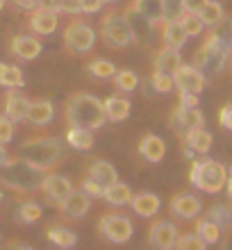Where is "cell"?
I'll return each instance as SVG.
<instances>
[{
    "instance_id": "9c48e42d",
    "label": "cell",
    "mask_w": 232,
    "mask_h": 250,
    "mask_svg": "<svg viewBox=\"0 0 232 250\" xmlns=\"http://www.w3.org/2000/svg\"><path fill=\"white\" fill-rule=\"evenodd\" d=\"M100 232L107 241L112 244H126L127 239L132 237V223L130 218L126 216H116V214H109V216L100 218Z\"/></svg>"
},
{
    "instance_id": "f907efd6",
    "label": "cell",
    "mask_w": 232,
    "mask_h": 250,
    "mask_svg": "<svg viewBox=\"0 0 232 250\" xmlns=\"http://www.w3.org/2000/svg\"><path fill=\"white\" fill-rule=\"evenodd\" d=\"M19 7H25V9H37L39 7V0H14Z\"/></svg>"
},
{
    "instance_id": "6da1fadb",
    "label": "cell",
    "mask_w": 232,
    "mask_h": 250,
    "mask_svg": "<svg viewBox=\"0 0 232 250\" xmlns=\"http://www.w3.org/2000/svg\"><path fill=\"white\" fill-rule=\"evenodd\" d=\"M66 119L71 125L89 127V130H98V127H103L107 123L105 107L91 93H75V96H71L66 105Z\"/></svg>"
},
{
    "instance_id": "74e56055",
    "label": "cell",
    "mask_w": 232,
    "mask_h": 250,
    "mask_svg": "<svg viewBox=\"0 0 232 250\" xmlns=\"http://www.w3.org/2000/svg\"><path fill=\"white\" fill-rule=\"evenodd\" d=\"M207 218H212L214 223H219L221 228H230L232 225V209L230 207H226V205H216V207L210 209Z\"/></svg>"
},
{
    "instance_id": "4316f807",
    "label": "cell",
    "mask_w": 232,
    "mask_h": 250,
    "mask_svg": "<svg viewBox=\"0 0 232 250\" xmlns=\"http://www.w3.org/2000/svg\"><path fill=\"white\" fill-rule=\"evenodd\" d=\"M103 198H105L109 205L114 207H123V205H130V198H132V191L130 187L123 185V182H112V185H107L105 191H103Z\"/></svg>"
},
{
    "instance_id": "8d00e7d4",
    "label": "cell",
    "mask_w": 232,
    "mask_h": 250,
    "mask_svg": "<svg viewBox=\"0 0 232 250\" xmlns=\"http://www.w3.org/2000/svg\"><path fill=\"white\" fill-rule=\"evenodd\" d=\"M89 73H91L93 78L107 80L116 73V66H114L112 62H107V60H93L91 64H89Z\"/></svg>"
},
{
    "instance_id": "ac0fdd59",
    "label": "cell",
    "mask_w": 232,
    "mask_h": 250,
    "mask_svg": "<svg viewBox=\"0 0 232 250\" xmlns=\"http://www.w3.org/2000/svg\"><path fill=\"white\" fill-rule=\"evenodd\" d=\"M60 209L71 218H82L89 211V196L84 191H71L60 203Z\"/></svg>"
},
{
    "instance_id": "603a6c76",
    "label": "cell",
    "mask_w": 232,
    "mask_h": 250,
    "mask_svg": "<svg viewBox=\"0 0 232 250\" xmlns=\"http://www.w3.org/2000/svg\"><path fill=\"white\" fill-rule=\"evenodd\" d=\"M55 116V109H53V103L50 100H34L30 103V109H27V116L25 121H30L32 125H48L53 121Z\"/></svg>"
},
{
    "instance_id": "1f68e13d",
    "label": "cell",
    "mask_w": 232,
    "mask_h": 250,
    "mask_svg": "<svg viewBox=\"0 0 232 250\" xmlns=\"http://www.w3.org/2000/svg\"><path fill=\"white\" fill-rule=\"evenodd\" d=\"M0 84L7 86V89H16V86L23 84V73H21L19 66L2 64V68H0Z\"/></svg>"
},
{
    "instance_id": "484cf974",
    "label": "cell",
    "mask_w": 232,
    "mask_h": 250,
    "mask_svg": "<svg viewBox=\"0 0 232 250\" xmlns=\"http://www.w3.org/2000/svg\"><path fill=\"white\" fill-rule=\"evenodd\" d=\"M89 178H93L98 185L107 187V185H112V182L119 180V173H116V168H114L109 162H105V159H96V162L89 166Z\"/></svg>"
},
{
    "instance_id": "b9f144b4",
    "label": "cell",
    "mask_w": 232,
    "mask_h": 250,
    "mask_svg": "<svg viewBox=\"0 0 232 250\" xmlns=\"http://www.w3.org/2000/svg\"><path fill=\"white\" fill-rule=\"evenodd\" d=\"M14 137V121H9L5 114H0V144H9Z\"/></svg>"
},
{
    "instance_id": "30bf717a",
    "label": "cell",
    "mask_w": 232,
    "mask_h": 250,
    "mask_svg": "<svg viewBox=\"0 0 232 250\" xmlns=\"http://www.w3.org/2000/svg\"><path fill=\"white\" fill-rule=\"evenodd\" d=\"M173 84L178 86V91H187V93H196L200 96L203 86H205V75L189 64H180L173 73Z\"/></svg>"
},
{
    "instance_id": "60d3db41",
    "label": "cell",
    "mask_w": 232,
    "mask_h": 250,
    "mask_svg": "<svg viewBox=\"0 0 232 250\" xmlns=\"http://www.w3.org/2000/svg\"><path fill=\"white\" fill-rule=\"evenodd\" d=\"M19 218L23 223H37L41 218V207L37 203H23L19 207Z\"/></svg>"
},
{
    "instance_id": "f546056e",
    "label": "cell",
    "mask_w": 232,
    "mask_h": 250,
    "mask_svg": "<svg viewBox=\"0 0 232 250\" xmlns=\"http://www.w3.org/2000/svg\"><path fill=\"white\" fill-rule=\"evenodd\" d=\"M196 234H198L207 246L212 244H219L221 241V225L214 223L212 218H205V221H200L198 228H196Z\"/></svg>"
},
{
    "instance_id": "f6af8a7d",
    "label": "cell",
    "mask_w": 232,
    "mask_h": 250,
    "mask_svg": "<svg viewBox=\"0 0 232 250\" xmlns=\"http://www.w3.org/2000/svg\"><path fill=\"white\" fill-rule=\"evenodd\" d=\"M78 5H80V12L93 14V12H100V9H103L105 0H78Z\"/></svg>"
},
{
    "instance_id": "7c38bea8",
    "label": "cell",
    "mask_w": 232,
    "mask_h": 250,
    "mask_svg": "<svg viewBox=\"0 0 232 250\" xmlns=\"http://www.w3.org/2000/svg\"><path fill=\"white\" fill-rule=\"evenodd\" d=\"M175 239H178V228L169 221H157V223L150 225V230H148V241L150 246L159 250H169L175 246Z\"/></svg>"
},
{
    "instance_id": "4dcf8cb0",
    "label": "cell",
    "mask_w": 232,
    "mask_h": 250,
    "mask_svg": "<svg viewBox=\"0 0 232 250\" xmlns=\"http://www.w3.org/2000/svg\"><path fill=\"white\" fill-rule=\"evenodd\" d=\"M198 16L205 27H214L223 19V7H221V2H216V0H207L205 7L198 12Z\"/></svg>"
},
{
    "instance_id": "3957f363",
    "label": "cell",
    "mask_w": 232,
    "mask_h": 250,
    "mask_svg": "<svg viewBox=\"0 0 232 250\" xmlns=\"http://www.w3.org/2000/svg\"><path fill=\"white\" fill-rule=\"evenodd\" d=\"M189 180L196 189L205 193H219L228 182V168L216 159H200V162H193Z\"/></svg>"
},
{
    "instance_id": "9a60e30c",
    "label": "cell",
    "mask_w": 232,
    "mask_h": 250,
    "mask_svg": "<svg viewBox=\"0 0 232 250\" xmlns=\"http://www.w3.org/2000/svg\"><path fill=\"white\" fill-rule=\"evenodd\" d=\"M30 27L32 32L46 37V34H53L57 30V12L53 9H43V7H37L34 14L30 16Z\"/></svg>"
},
{
    "instance_id": "cb8c5ba5",
    "label": "cell",
    "mask_w": 232,
    "mask_h": 250,
    "mask_svg": "<svg viewBox=\"0 0 232 250\" xmlns=\"http://www.w3.org/2000/svg\"><path fill=\"white\" fill-rule=\"evenodd\" d=\"M130 5H132L139 14H144L148 21H153L155 25H162L166 21V12H164L162 0H132Z\"/></svg>"
},
{
    "instance_id": "d4e9b609",
    "label": "cell",
    "mask_w": 232,
    "mask_h": 250,
    "mask_svg": "<svg viewBox=\"0 0 232 250\" xmlns=\"http://www.w3.org/2000/svg\"><path fill=\"white\" fill-rule=\"evenodd\" d=\"M185 144L193 155H205L212 148V134L207 130H203V127H196V130L185 134Z\"/></svg>"
},
{
    "instance_id": "ee69618b",
    "label": "cell",
    "mask_w": 232,
    "mask_h": 250,
    "mask_svg": "<svg viewBox=\"0 0 232 250\" xmlns=\"http://www.w3.org/2000/svg\"><path fill=\"white\" fill-rule=\"evenodd\" d=\"M166 12V19H178L182 14V0H162Z\"/></svg>"
},
{
    "instance_id": "277c9868",
    "label": "cell",
    "mask_w": 232,
    "mask_h": 250,
    "mask_svg": "<svg viewBox=\"0 0 232 250\" xmlns=\"http://www.w3.org/2000/svg\"><path fill=\"white\" fill-rule=\"evenodd\" d=\"M230 48L223 46L214 34H210L205 39V43L200 46V50L193 57V66L198 68L203 75H219L228 64V57H230Z\"/></svg>"
},
{
    "instance_id": "e575fe53",
    "label": "cell",
    "mask_w": 232,
    "mask_h": 250,
    "mask_svg": "<svg viewBox=\"0 0 232 250\" xmlns=\"http://www.w3.org/2000/svg\"><path fill=\"white\" fill-rule=\"evenodd\" d=\"M212 34L223 43V46H228L232 50V19L230 16H223V19L212 27Z\"/></svg>"
},
{
    "instance_id": "ab89813d",
    "label": "cell",
    "mask_w": 232,
    "mask_h": 250,
    "mask_svg": "<svg viewBox=\"0 0 232 250\" xmlns=\"http://www.w3.org/2000/svg\"><path fill=\"white\" fill-rule=\"evenodd\" d=\"M205 246L207 244L198 234H182V237L175 239V248L178 250H203Z\"/></svg>"
},
{
    "instance_id": "e0dca14e",
    "label": "cell",
    "mask_w": 232,
    "mask_h": 250,
    "mask_svg": "<svg viewBox=\"0 0 232 250\" xmlns=\"http://www.w3.org/2000/svg\"><path fill=\"white\" fill-rule=\"evenodd\" d=\"M162 39H164V46L169 48H182L187 43V39H189V34L185 32V27H182V23H180V19H166L164 23H162Z\"/></svg>"
},
{
    "instance_id": "11a10c76",
    "label": "cell",
    "mask_w": 232,
    "mask_h": 250,
    "mask_svg": "<svg viewBox=\"0 0 232 250\" xmlns=\"http://www.w3.org/2000/svg\"><path fill=\"white\" fill-rule=\"evenodd\" d=\"M2 7H5V0H0V9H2Z\"/></svg>"
},
{
    "instance_id": "ba28073f",
    "label": "cell",
    "mask_w": 232,
    "mask_h": 250,
    "mask_svg": "<svg viewBox=\"0 0 232 250\" xmlns=\"http://www.w3.org/2000/svg\"><path fill=\"white\" fill-rule=\"evenodd\" d=\"M123 16L127 21V27H130V34H132V41H137L139 46H153L155 41V23L148 21L144 14H139L132 5H127L123 9Z\"/></svg>"
},
{
    "instance_id": "d6a6232c",
    "label": "cell",
    "mask_w": 232,
    "mask_h": 250,
    "mask_svg": "<svg viewBox=\"0 0 232 250\" xmlns=\"http://www.w3.org/2000/svg\"><path fill=\"white\" fill-rule=\"evenodd\" d=\"M48 239H50L55 246H60V248H71V246H75V241H78V237H75L73 232L68 230V228H62V225L50 228V230H48Z\"/></svg>"
},
{
    "instance_id": "681fc988",
    "label": "cell",
    "mask_w": 232,
    "mask_h": 250,
    "mask_svg": "<svg viewBox=\"0 0 232 250\" xmlns=\"http://www.w3.org/2000/svg\"><path fill=\"white\" fill-rule=\"evenodd\" d=\"M39 7H43V9H53V12H60L62 0H39Z\"/></svg>"
},
{
    "instance_id": "4fadbf2b",
    "label": "cell",
    "mask_w": 232,
    "mask_h": 250,
    "mask_svg": "<svg viewBox=\"0 0 232 250\" xmlns=\"http://www.w3.org/2000/svg\"><path fill=\"white\" fill-rule=\"evenodd\" d=\"M43 193H46V198L50 200V203L60 205L64 198L73 191V185L68 182L64 175H57V173H53V175H43V180H41V187H39Z\"/></svg>"
},
{
    "instance_id": "9f6ffc18",
    "label": "cell",
    "mask_w": 232,
    "mask_h": 250,
    "mask_svg": "<svg viewBox=\"0 0 232 250\" xmlns=\"http://www.w3.org/2000/svg\"><path fill=\"white\" fill-rule=\"evenodd\" d=\"M105 2H114V0H105Z\"/></svg>"
},
{
    "instance_id": "680465c9",
    "label": "cell",
    "mask_w": 232,
    "mask_h": 250,
    "mask_svg": "<svg viewBox=\"0 0 232 250\" xmlns=\"http://www.w3.org/2000/svg\"><path fill=\"white\" fill-rule=\"evenodd\" d=\"M0 68H2V64H0Z\"/></svg>"
},
{
    "instance_id": "8fae6325",
    "label": "cell",
    "mask_w": 232,
    "mask_h": 250,
    "mask_svg": "<svg viewBox=\"0 0 232 250\" xmlns=\"http://www.w3.org/2000/svg\"><path fill=\"white\" fill-rule=\"evenodd\" d=\"M203 112L198 107H175V112L171 114V127L173 132H178L185 137L187 132L196 130V127H203Z\"/></svg>"
},
{
    "instance_id": "6f0895ef",
    "label": "cell",
    "mask_w": 232,
    "mask_h": 250,
    "mask_svg": "<svg viewBox=\"0 0 232 250\" xmlns=\"http://www.w3.org/2000/svg\"><path fill=\"white\" fill-rule=\"evenodd\" d=\"M0 200H2V193H0Z\"/></svg>"
},
{
    "instance_id": "7402d4cb",
    "label": "cell",
    "mask_w": 232,
    "mask_h": 250,
    "mask_svg": "<svg viewBox=\"0 0 232 250\" xmlns=\"http://www.w3.org/2000/svg\"><path fill=\"white\" fill-rule=\"evenodd\" d=\"M139 152H141V157L144 159L157 164V162H162V157H164L166 144L162 141V137H157V134H146L139 144Z\"/></svg>"
},
{
    "instance_id": "83f0119b",
    "label": "cell",
    "mask_w": 232,
    "mask_h": 250,
    "mask_svg": "<svg viewBox=\"0 0 232 250\" xmlns=\"http://www.w3.org/2000/svg\"><path fill=\"white\" fill-rule=\"evenodd\" d=\"M66 144L75 150H89L93 146V137L89 127H80V125H71V130L66 134Z\"/></svg>"
},
{
    "instance_id": "8992f818",
    "label": "cell",
    "mask_w": 232,
    "mask_h": 250,
    "mask_svg": "<svg viewBox=\"0 0 232 250\" xmlns=\"http://www.w3.org/2000/svg\"><path fill=\"white\" fill-rule=\"evenodd\" d=\"M100 34H103V41L107 46L114 48H126L132 41V34H130V27H127L123 12H112L109 16H105L103 25H100Z\"/></svg>"
},
{
    "instance_id": "52a82bcc",
    "label": "cell",
    "mask_w": 232,
    "mask_h": 250,
    "mask_svg": "<svg viewBox=\"0 0 232 250\" xmlns=\"http://www.w3.org/2000/svg\"><path fill=\"white\" fill-rule=\"evenodd\" d=\"M64 43L71 53L75 55H84L89 53L96 43V32H93V27L84 21H73L71 25L66 27V32H64Z\"/></svg>"
},
{
    "instance_id": "f1b7e54d",
    "label": "cell",
    "mask_w": 232,
    "mask_h": 250,
    "mask_svg": "<svg viewBox=\"0 0 232 250\" xmlns=\"http://www.w3.org/2000/svg\"><path fill=\"white\" fill-rule=\"evenodd\" d=\"M105 107V116L109 121H123L127 119V114H130V100L121 98V96H112V98H107L103 103Z\"/></svg>"
},
{
    "instance_id": "db71d44e",
    "label": "cell",
    "mask_w": 232,
    "mask_h": 250,
    "mask_svg": "<svg viewBox=\"0 0 232 250\" xmlns=\"http://www.w3.org/2000/svg\"><path fill=\"white\" fill-rule=\"evenodd\" d=\"M228 62H230V73H232V55H230V57H228Z\"/></svg>"
},
{
    "instance_id": "c3c4849f",
    "label": "cell",
    "mask_w": 232,
    "mask_h": 250,
    "mask_svg": "<svg viewBox=\"0 0 232 250\" xmlns=\"http://www.w3.org/2000/svg\"><path fill=\"white\" fill-rule=\"evenodd\" d=\"M180 105L182 107H198V96H196V93L180 91Z\"/></svg>"
},
{
    "instance_id": "ffe728a7",
    "label": "cell",
    "mask_w": 232,
    "mask_h": 250,
    "mask_svg": "<svg viewBox=\"0 0 232 250\" xmlns=\"http://www.w3.org/2000/svg\"><path fill=\"white\" fill-rule=\"evenodd\" d=\"M130 205H132L134 214H139L144 218H150L159 211V198L155 193H150V191H141V193L132 196L130 198Z\"/></svg>"
},
{
    "instance_id": "d6986e66",
    "label": "cell",
    "mask_w": 232,
    "mask_h": 250,
    "mask_svg": "<svg viewBox=\"0 0 232 250\" xmlns=\"http://www.w3.org/2000/svg\"><path fill=\"white\" fill-rule=\"evenodd\" d=\"M155 71L159 73H169V75H173L175 73V68H178L180 64H182V57H180V50L178 48H169L164 46L162 50H157L155 53Z\"/></svg>"
},
{
    "instance_id": "7dc6e473",
    "label": "cell",
    "mask_w": 232,
    "mask_h": 250,
    "mask_svg": "<svg viewBox=\"0 0 232 250\" xmlns=\"http://www.w3.org/2000/svg\"><path fill=\"white\" fill-rule=\"evenodd\" d=\"M207 0H182V12L189 14H198L203 7H205Z\"/></svg>"
},
{
    "instance_id": "bcb514c9",
    "label": "cell",
    "mask_w": 232,
    "mask_h": 250,
    "mask_svg": "<svg viewBox=\"0 0 232 250\" xmlns=\"http://www.w3.org/2000/svg\"><path fill=\"white\" fill-rule=\"evenodd\" d=\"M219 123H221V127H223V130H232V103H228V105L221 107Z\"/></svg>"
},
{
    "instance_id": "5bb4252c",
    "label": "cell",
    "mask_w": 232,
    "mask_h": 250,
    "mask_svg": "<svg viewBox=\"0 0 232 250\" xmlns=\"http://www.w3.org/2000/svg\"><path fill=\"white\" fill-rule=\"evenodd\" d=\"M30 103H32V100L27 98V96H23V93H19L16 89H12L5 98V116L9 121H14V123L25 121L27 109H30Z\"/></svg>"
},
{
    "instance_id": "7a4b0ae2",
    "label": "cell",
    "mask_w": 232,
    "mask_h": 250,
    "mask_svg": "<svg viewBox=\"0 0 232 250\" xmlns=\"http://www.w3.org/2000/svg\"><path fill=\"white\" fill-rule=\"evenodd\" d=\"M19 159L39 171H48L64 159V148L57 139H30L19 146Z\"/></svg>"
},
{
    "instance_id": "836d02e7",
    "label": "cell",
    "mask_w": 232,
    "mask_h": 250,
    "mask_svg": "<svg viewBox=\"0 0 232 250\" xmlns=\"http://www.w3.org/2000/svg\"><path fill=\"white\" fill-rule=\"evenodd\" d=\"M112 78H114L116 89H121V91H126V93L134 91L137 84H139V78H137V73H132V71H116Z\"/></svg>"
},
{
    "instance_id": "816d5d0a",
    "label": "cell",
    "mask_w": 232,
    "mask_h": 250,
    "mask_svg": "<svg viewBox=\"0 0 232 250\" xmlns=\"http://www.w3.org/2000/svg\"><path fill=\"white\" fill-rule=\"evenodd\" d=\"M7 162H9V155L5 150V144H0V166H5Z\"/></svg>"
},
{
    "instance_id": "2e32d148",
    "label": "cell",
    "mask_w": 232,
    "mask_h": 250,
    "mask_svg": "<svg viewBox=\"0 0 232 250\" xmlns=\"http://www.w3.org/2000/svg\"><path fill=\"white\" fill-rule=\"evenodd\" d=\"M171 211L178 218H196L200 214V200L191 193H178L171 200Z\"/></svg>"
},
{
    "instance_id": "f35d334b",
    "label": "cell",
    "mask_w": 232,
    "mask_h": 250,
    "mask_svg": "<svg viewBox=\"0 0 232 250\" xmlns=\"http://www.w3.org/2000/svg\"><path fill=\"white\" fill-rule=\"evenodd\" d=\"M150 84H153V89L157 93H169L173 89V75H169V73H159L155 71L153 75H150Z\"/></svg>"
},
{
    "instance_id": "5b68a950",
    "label": "cell",
    "mask_w": 232,
    "mask_h": 250,
    "mask_svg": "<svg viewBox=\"0 0 232 250\" xmlns=\"http://www.w3.org/2000/svg\"><path fill=\"white\" fill-rule=\"evenodd\" d=\"M0 171H2V182L19 191H32V189H39L41 187V175L39 168H34V166L25 164L23 159H16V162H7L5 166H0Z\"/></svg>"
},
{
    "instance_id": "44dd1931",
    "label": "cell",
    "mask_w": 232,
    "mask_h": 250,
    "mask_svg": "<svg viewBox=\"0 0 232 250\" xmlns=\"http://www.w3.org/2000/svg\"><path fill=\"white\" fill-rule=\"evenodd\" d=\"M12 53L19 57V60H34L37 55L41 53V43L34 37H30V34H21V37H16V39L12 41Z\"/></svg>"
},
{
    "instance_id": "d590c367",
    "label": "cell",
    "mask_w": 232,
    "mask_h": 250,
    "mask_svg": "<svg viewBox=\"0 0 232 250\" xmlns=\"http://www.w3.org/2000/svg\"><path fill=\"white\" fill-rule=\"evenodd\" d=\"M180 23H182V27H185V32L189 34V37H198L200 32H203V21H200L198 14H189V12H182L178 16Z\"/></svg>"
},
{
    "instance_id": "f5cc1de1",
    "label": "cell",
    "mask_w": 232,
    "mask_h": 250,
    "mask_svg": "<svg viewBox=\"0 0 232 250\" xmlns=\"http://www.w3.org/2000/svg\"><path fill=\"white\" fill-rule=\"evenodd\" d=\"M226 185H228V196L232 198V168L228 171V182H226Z\"/></svg>"
},
{
    "instance_id": "7bdbcfd3",
    "label": "cell",
    "mask_w": 232,
    "mask_h": 250,
    "mask_svg": "<svg viewBox=\"0 0 232 250\" xmlns=\"http://www.w3.org/2000/svg\"><path fill=\"white\" fill-rule=\"evenodd\" d=\"M82 191H84L89 198H91V196L93 198H103V191H105V187L98 185V182H96L93 178H86L84 182H82Z\"/></svg>"
}]
</instances>
